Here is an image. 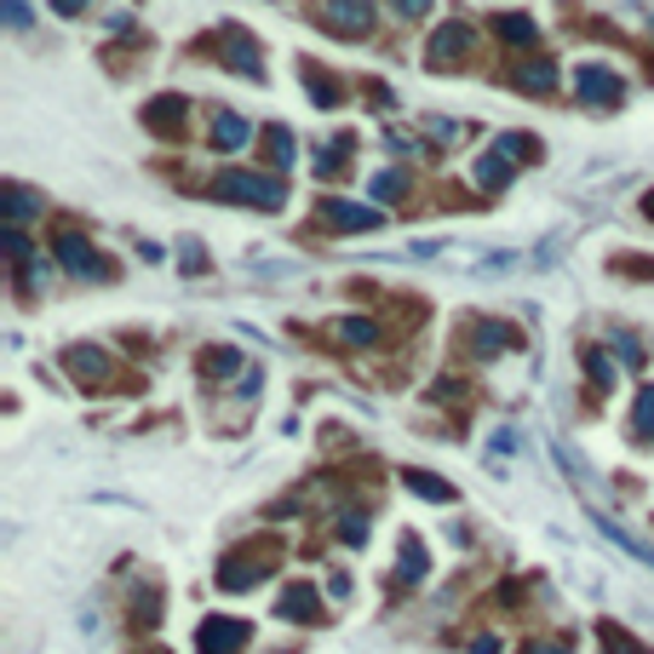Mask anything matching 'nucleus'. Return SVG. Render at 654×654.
I'll return each instance as SVG.
<instances>
[{"label": "nucleus", "instance_id": "f257e3e1", "mask_svg": "<svg viewBox=\"0 0 654 654\" xmlns=\"http://www.w3.org/2000/svg\"><path fill=\"white\" fill-rule=\"evenodd\" d=\"M275 540H248V545H235L230 557L219 563V592H253V585L275 569Z\"/></svg>", "mask_w": 654, "mask_h": 654}, {"label": "nucleus", "instance_id": "f8f14e48", "mask_svg": "<svg viewBox=\"0 0 654 654\" xmlns=\"http://www.w3.org/2000/svg\"><path fill=\"white\" fill-rule=\"evenodd\" d=\"M63 368L76 373L87 391H92V385H110V379H115V362L103 356L98 344H69V351H63Z\"/></svg>", "mask_w": 654, "mask_h": 654}, {"label": "nucleus", "instance_id": "58836bf2", "mask_svg": "<svg viewBox=\"0 0 654 654\" xmlns=\"http://www.w3.org/2000/svg\"><path fill=\"white\" fill-rule=\"evenodd\" d=\"M87 7H92V0H52V12H58V18H81Z\"/></svg>", "mask_w": 654, "mask_h": 654}, {"label": "nucleus", "instance_id": "f3484780", "mask_svg": "<svg viewBox=\"0 0 654 654\" xmlns=\"http://www.w3.org/2000/svg\"><path fill=\"white\" fill-rule=\"evenodd\" d=\"M425 569H431L425 545L408 534V540H402V551H396V585H420V580H425Z\"/></svg>", "mask_w": 654, "mask_h": 654}, {"label": "nucleus", "instance_id": "ea45409f", "mask_svg": "<svg viewBox=\"0 0 654 654\" xmlns=\"http://www.w3.org/2000/svg\"><path fill=\"white\" fill-rule=\"evenodd\" d=\"M391 138V150H413V155H420V138H408V132H385Z\"/></svg>", "mask_w": 654, "mask_h": 654}, {"label": "nucleus", "instance_id": "dca6fc26", "mask_svg": "<svg viewBox=\"0 0 654 654\" xmlns=\"http://www.w3.org/2000/svg\"><path fill=\"white\" fill-rule=\"evenodd\" d=\"M494 34H500L505 47H534L540 41V23L529 12H505V18H494Z\"/></svg>", "mask_w": 654, "mask_h": 654}, {"label": "nucleus", "instance_id": "f704fd0d", "mask_svg": "<svg viewBox=\"0 0 654 654\" xmlns=\"http://www.w3.org/2000/svg\"><path fill=\"white\" fill-rule=\"evenodd\" d=\"M425 132H431V138H442V144H460V138H465V127H460V121H425Z\"/></svg>", "mask_w": 654, "mask_h": 654}, {"label": "nucleus", "instance_id": "a878e982", "mask_svg": "<svg viewBox=\"0 0 654 654\" xmlns=\"http://www.w3.org/2000/svg\"><path fill=\"white\" fill-rule=\"evenodd\" d=\"M597 529H603V534H608L614 545H626V551H632V557H637V563H648V569H654V545H643V540H632L626 529H620V523H614V516H597Z\"/></svg>", "mask_w": 654, "mask_h": 654}, {"label": "nucleus", "instance_id": "aec40b11", "mask_svg": "<svg viewBox=\"0 0 654 654\" xmlns=\"http://www.w3.org/2000/svg\"><path fill=\"white\" fill-rule=\"evenodd\" d=\"M511 172H516V161H511L505 150H489V155L476 161V184H482V190H505Z\"/></svg>", "mask_w": 654, "mask_h": 654}, {"label": "nucleus", "instance_id": "39448f33", "mask_svg": "<svg viewBox=\"0 0 654 654\" xmlns=\"http://www.w3.org/2000/svg\"><path fill=\"white\" fill-rule=\"evenodd\" d=\"M213 47L224 52V69H235V76H248V81H264V52H259V41L241 23H224L213 34Z\"/></svg>", "mask_w": 654, "mask_h": 654}, {"label": "nucleus", "instance_id": "cd10ccee", "mask_svg": "<svg viewBox=\"0 0 654 654\" xmlns=\"http://www.w3.org/2000/svg\"><path fill=\"white\" fill-rule=\"evenodd\" d=\"M632 425H637V436H648V442H654V385H643V391H637Z\"/></svg>", "mask_w": 654, "mask_h": 654}, {"label": "nucleus", "instance_id": "4c0bfd02", "mask_svg": "<svg viewBox=\"0 0 654 654\" xmlns=\"http://www.w3.org/2000/svg\"><path fill=\"white\" fill-rule=\"evenodd\" d=\"M0 7H7V23L12 29H29V7H23V0H0Z\"/></svg>", "mask_w": 654, "mask_h": 654}, {"label": "nucleus", "instance_id": "a19ab883", "mask_svg": "<svg viewBox=\"0 0 654 654\" xmlns=\"http://www.w3.org/2000/svg\"><path fill=\"white\" fill-rule=\"evenodd\" d=\"M620 270H626V275H648V282H654V264H637V259H620Z\"/></svg>", "mask_w": 654, "mask_h": 654}, {"label": "nucleus", "instance_id": "0eeeda50", "mask_svg": "<svg viewBox=\"0 0 654 654\" xmlns=\"http://www.w3.org/2000/svg\"><path fill=\"white\" fill-rule=\"evenodd\" d=\"M248 643H253V626L248 620H230V614L201 620V632H195V654H241Z\"/></svg>", "mask_w": 654, "mask_h": 654}, {"label": "nucleus", "instance_id": "412c9836", "mask_svg": "<svg viewBox=\"0 0 654 654\" xmlns=\"http://www.w3.org/2000/svg\"><path fill=\"white\" fill-rule=\"evenodd\" d=\"M351 144H356V138H351V132H339L328 150H316V179H339V172L351 167Z\"/></svg>", "mask_w": 654, "mask_h": 654}, {"label": "nucleus", "instance_id": "20e7f679", "mask_svg": "<svg viewBox=\"0 0 654 654\" xmlns=\"http://www.w3.org/2000/svg\"><path fill=\"white\" fill-rule=\"evenodd\" d=\"M58 264L76 275V282H110V275H115L110 259H103L81 230H63V235H58Z\"/></svg>", "mask_w": 654, "mask_h": 654}, {"label": "nucleus", "instance_id": "e433bc0d", "mask_svg": "<svg viewBox=\"0 0 654 654\" xmlns=\"http://www.w3.org/2000/svg\"><path fill=\"white\" fill-rule=\"evenodd\" d=\"M614 356H620V362H626V368H643V351H637V344H632V339H614Z\"/></svg>", "mask_w": 654, "mask_h": 654}, {"label": "nucleus", "instance_id": "473e14b6", "mask_svg": "<svg viewBox=\"0 0 654 654\" xmlns=\"http://www.w3.org/2000/svg\"><path fill=\"white\" fill-rule=\"evenodd\" d=\"M597 637H603V643H608V654H648V648H637V643H632V637H626V632H620V626H603V632H597Z\"/></svg>", "mask_w": 654, "mask_h": 654}, {"label": "nucleus", "instance_id": "7ed1b4c3", "mask_svg": "<svg viewBox=\"0 0 654 654\" xmlns=\"http://www.w3.org/2000/svg\"><path fill=\"white\" fill-rule=\"evenodd\" d=\"M310 18L339 41H362V34H373V0H316Z\"/></svg>", "mask_w": 654, "mask_h": 654}, {"label": "nucleus", "instance_id": "4468645a", "mask_svg": "<svg viewBox=\"0 0 654 654\" xmlns=\"http://www.w3.org/2000/svg\"><path fill=\"white\" fill-rule=\"evenodd\" d=\"M328 333L344 344V351H368V344L385 339V333H379V322H368V316H333V322H328Z\"/></svg>", "mask_w": 654, "mask_h": 654}, {"label": "nucleus", "instance_id": "f03ea898", "mask_svg": "<svg viewBox=\"0 0 654 654\" xmlns=\"http://www.w3.org/2000/svg\"><path fill=\"white\" fill-rule=\"evenodd\" d=\"M213 195H224V201H235V207H259V213H275V207L288 201V190H282V179H270V172H219L213 179Z\"/></svg>", "mask_w": 654, "mask_h": 654}, {"label": "nucleus", "instance_id": "6e6552de", "mask_svg": "<svg viewBox=\"0 0 654 654\" xmlns=\"http://www.w3.org/2000/svg\"><path fill=\"white\" fill-rule=\"evenodd\" d=\"M574 92H580V103H597V110H620V98H626V81H620L608 63H580Z\"/></svg>", "mask_w": 654, "mask_h": 654}, {"label": "nucleus", "instance_id": "7c9ffc66", "mask_svg": "<svg viewBox=\"0 0 654 654\" xmlns=\"http://www.w3.org/2000/svg\"><path fill=\"white\" fill-rule=\"evenodd\" d=\"M402 190H408V172H379V179L368 184L373 201H391V195H402Z\"/></svg>", "mask_w": 654, "mask_h": 654}, {"label": "nucleus", "instance_id": "37998d69", "mask_svg": "<svg viewBox=\"0 0 654 654\" xmlns=\"http://www.w3.org/2000/svg\"><path fill=\"white\" fill-rule=\"evenodd\" d=\"M643 213H648V219H654V190H648V195H643Z\"/></svg>", "mask_w": 654, "mask_h": 654}, {"label": "nucleus", "instance_id": "bb28decb", "mask_svg": "<svg viewBox=\"0 0 654 654\" xmlns=\"http://www.w3.org/2000/svg\"><path fill=\"white\" fill-rule=\"evenodd\" d=\"M494 150H505L511 161H534L540 155V138L534 132H505V138H494Z\"/></svg>", "mask_w": 654, "mask_h": 654}, {"label": "nucleus", "instance_id": "c756f323", "mask_svg": "<svg viewBox=\"0 0 654 654\" xmlns=\"http://www.w3.org/2000/svg\"><path fill=\"white\" fill-rule=\"evenodd\" d=\"M161 608V592H155V585H144V597H132V626H155V614Z\"/></svg>", "mask_w": 654, "mask_h": 654}, {"label": "nucleus", "instance_id": "393cba45", "mask_svg": "<svg viewBox=\"0 0 654 654\" xmlns=\"http://www.w3.org/2000/svg\"><path fill=\"white\" fill-rule=\"evenodd\" d=\"M195 368H201V379H230V373L241 368V356L230 351V344H219V351H201Z\"/></svg>", "mask_w": 654, "mask_h": 654}, {"label": "nucleus", "instance_id": "1a4fd4ad", "mask_svg": "<svg viewBox=\"0 0 654 654\" xmlns=\"http://www.w3.org/2000/svg\"><path fill=\"white\" fill-rule=\"evenodd\" d=\"M471 47H476V41H471L465 23H442V29L431 34V47H425V63L447 76V69H460V63L471 58Z\"/></svg>", "mask_w": 654, "mask_h": 654}, {"label": "nucleus", "instance_id": "c85d7f7f", "mask_svg": "<svg viewBox=\"0 0 654 654\" xmlns=\"http://www.w3.org/2000/svg\"><path fill=\"white\" fill-rule=\"evenodd\" d=\"M368 534H373V529H368L362 511H344V516H339V540H344V545H368Z\"/></svg>", "mask_w": 654, "mask_h": 654}, {"label": "nucleus", "instance_id": "2eb2a0df", "mask_svg": "<svg viewBox=\"0 0 654 654\" xmlns=\"http://www.w3.org/2000/svg\"><path fill=\"white\" fill-rule=\"evenodd\" d=\"M511 87H516V92H551V87H557V63H551V58L516 63V69H511Z\"/></svg>", "mask_w": 654, "mask_h": 654}, {"label": "nucleus", "instance_id": "c9c22d12", "mask_svg": "<svg viewBox=\"0 0 654 654\" xmlns=\"http://www.w3.org/2000/svg\"><path fill=\"white\" fill-rule=\"evenodd\" d=\"M391 12H396V18H425L431 0H391Z\"/></svg>", "mask_w": 654, "mask_h": 654}, {"label": "nucleus", "instance_id": "4be33fe9", "mask_svg": "<svg viewBox=\"0 0 654 654\" xmlns=\"http://www.w3.org/2000/svg\"><path fill=\"white\" fill-rule=\"evenodd\" d=\"M402 482H408V494H420V500H431V505H447V500H454V489H447L442 476H431V471H408Z\"/></svg>", "mask_w": 654, "mask_h": 654}, {"label": "nucleus", "instance_id": "423d86ee", "mask_svg": "<svg viewBox=\"0 0 654 654\" xmlns=\"http://www.w3.org/2000/svg\"><path fill=\"white\" fill-rule=\"evenodd\" d=\"M316 224H322V230H339V235H356V230H379V224H385V213H379V207H368V201H339V195H328V201L316 207Z\"/></svg>", "mask_w": 654, "mask_h": 654}, {"label": "nucleus", "instance_id": "72a5a7b5", "mask_svg": "<svg viewBox=\"0 0 654 654\" xmlns=\"http://www.w3.org/2000/svg\"><path fill=\"white\" fill-rule=\"evenodd\" d=\"M179 270H184V275H201V270H207V253H201V241H195V235L184 241V253H179Z\"/></svg>", "mask_w": 654, "mask_h": 654}, {"label": "nucleus", "instance_id": "9b49d317", "mask_svg": "<svg viewBox=\"0 0 654 654\" xmlns=\"http://www.w3.org/2000/svg\"><path fill=\"white\" fill-rule=\"evenodd\" d=\"M144 127H150L155 138H179V132L190 127V98H179V92L150 98V103H144Z\"/></svg>", "mask_w": 654, "mask_h": 654}, {"label": "nucleus", "instance_id": "79ce46f5", "mask_svg": "<svg viewBox=\"0 0 654 654\" xmlns=\"http://www.w3.org/2000/svg\"><path fill=\"white\" fill-rule=\"evenodd\" d=\"M534 654H569V648H563V643H551V648H534Z\"/></svg>", "mask_w": 654, "mask_h": 654}, {"label": "nucleus", "instance_id": "b1692460", "mask_svg": "<svg viewBox=\"0 0 654 654\" xmlns=\"http://www.w3.org/2000/svg\"><path fill=\"white\" fill-rule=\"evenodd\" d=\"M264 155H270L275 172L293 167V132H288V127H264Z\"/></svg>", "mask_w": 654, "mask_h": 654}, {"label": "nucleus", "instance_id": "5701e85b", "mask_svg": "<svg viewBox=\"0 0 654 654\" xmlns=\"http://www.w3.org/2000/svg\"><path fill=\"white\" fill-rule=\"evenodd\" d=\"M304 92H310V98H316V103H322V110H333V103L344 98V87H339L333 76H322V69H316V63H304Z\"/></svg>", "mask_w": 654, "mask_h": 654}, {"label": "nucleus", "instance_id": "6ab92c4d", "mask_svg": "<svg viewBox=\"0 0 654 654\" xmlns=\"http://www.w3.org/2000/svg\"><path fill=\"white\" fill-rule=\"evenodd\" d=\"M0 201H7V224L12 230H23V219H34V207H41V201H34V190H23L18 179L0 184Z\"/></svg>", "mask_w": 654, "mask_h": 654}, {"label": "nucleus", "instance_id": "9d476101", "mask_svg": "<svg viewBox=\"0 0 654 654\" xmlns=\"http://www.w3.org/2000/svg\"><path fill=\"white\" fill-rule=\"evenodd\" d=\"M460 333H471V356H500V351H511L516 344V328L511 322H500V316H465L460 322Z\"/></svg>", "mask_w": 654, "mask_h": 654}, {"label": "nucleus", "instance_id": "c03bdc74", "mask_svg": "<svg viewBox=\"0 0 654 654\" xmlns=\"http://www.w3.org/2000/svg\"><path fill=\"white\" fill-rule=\"evenodd\" d=\"M648 29H654V18H648Z\"/></svg>", "mask_w": 654, "mask_h": 654}, {"label": "nucleus", "instance_id": "2f4dec72", "mask_svg": "<svg viewBox=\"0 0 654 654\" xmlns=\"http://www.w3.org/2000/svg\"><path fill=\"white\" fill-rule=\"evenodd\" d=\"M585 373H592V385H597V391L614 385V362H608L603 351H585Z\"/></svg>", "mask_w": 654, "mask_h": 654}, {"label": "nucleus", "instance_id": "ddd939ff", "mask_svg": "<svg viewBox=\"0 0 654 654\" xmlns=\"http://www.w3.org/2000/svg\"><path fill=\"white\" fill-rule=\"evenodd\" d=\"M275 614L293 620V626H310V620H322V592L310 580H293L282 597H275Z\"/></svg>", "mask_w": 654, "mask_h": 654}, {"label": "nucleus", "instance_id": "a211bd4d", "mask_svg": "<svg viewBox=\"0 0 654 654\" xmlns=\"http://www.w3.org/2000/svg\"><path fill=\"white\" fill-rule=\"evenodd\" d=\"M248 138H253L248 115H235V110H219V115H213V144H219V150H241Z\"/></svg>", "mask_w": 654, "mask_h": 654}]
</instances>
